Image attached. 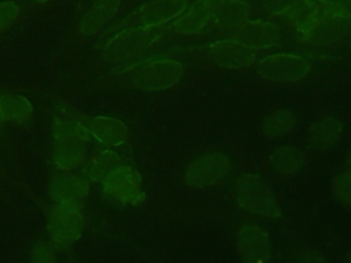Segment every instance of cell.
Wrapping results in <instances>:
<instances>
[{"instance_id":"6da1fadb","label":"cell","mask_w":351,"mask_h":263,"mask_svg":"<svg viewBox=\"0 0 351 263\" xmlns=\"http://www.w3.org/2000/svg\"><path fill=\"white\" fill-rule=\"evenodd\" d=\"M234 196L237 204L254 215L270 219L281 216V208L276 196L266 182L255 174H243L236 181Z\"/></svg>"},{"instance_id":"7a4b0ae2","label":"cell","mask_w":351,"mask_h":263,"mask_svg":"<svg viewBox=\"0 0 351 263\" xmlns=\"http://www.w3.org/2000/svg\"><path fill=\"white\" fill-rule=\"evenodd\" d=\"M162 33L163 26H129L107 41L103 58L108 63L128 60L152 45Z\"/></svg>"},{"instance_id":"3957f363","label":"cell","mask_w":351,"mask_h":263,"mask_svg":"<svg viewBox=\"0 0 351 263\" xmlns=\"http://www.w3.org/2000/svg\"><path fill=\"white\" fill-rule=\"evenodd\" d=\"M47 229L55 247L64 248L75 242L84 230L81 205L53 203L47 214Z\"/></svg>"},{"instance_id":"277c9868","label":"cell","mask_w":351,"mask_h":263,"mask_svg":"<svg viewBox=\"0 0 351 263\" xmlns=\"http://www.w3.org/2000/svg\"><path fill=\"white\" fill-rule=\"evenodd\" d=\"M182 75V64L174 59H149L132 74V84L143 90H163L178 84Z\"/></svg>"},{"instance_id":"5b68a950","label":"cell","mask_w":351,"mask_h":263,"mask_svg":"<svg viewBox=\"0 0 351 263\" xmlns=\"http://www.w3.org/2000/svg\"><path fill=\"white\" fill-rule=\"evenodd\" d=\"M107 197L119 204H138L144 200L143 182L138 171L129 164H119L101 181Z\"/></svg>"},{"instance_id":"8992f818","label":"cell","mask_w":351,"mask_h":263,"mask_svg":"<svg viewBox=\"0 0 351 263\" xmlns=\"http://www.w3.org/2000/svg\"><path fill=\"white\" fill-rule=\"evenodd\" d=\"M310 70L306 59L291 53L270 55L256 64V73L274 82H296L303 79Z\"/></svg>"},{"instance_id":"52a82bcc","label":"cell","mask_w":351,"mask_h":263,"mask_svg":"<svg viewBox=\"0 0 351 263\" xmlns=\"http://www.w3.org/2000/svg\"><path fill=\"white\" fill-rule=\"evenodd\" d=\"M230 160L221 152H210L193 159L185 171V182L192 188H207L219 182L229 171Z\"/></svg>"},{"instance_id":"ba28073f","label":"cell","mask_w":351,"mask_h":263,"mask_svg":"<svg viewBox=\"0 0 351 263\" xmlns=\"http://www.w3.org/2000/svg\"><path fill=\"white\" fill-rule=\"evenodd\" d=\"M226 38L234 40L248 48L262 49L274 47L280 41V30L266 21H245L233 27L223 29Z\"/></svg>"},{"instance_id":"9c48e42d","label":"cell","mask_w":351,"mask_h":263,"mask_svg":"<svg viewBox=\"0 0 351 263\" xmlns=\"http://www.w3.org/2000/svg\"><path fill=\"white\" fill-rule=\"evenodd\" d=\"M89 193V181L85 175L74 171H63L52 177L48 195L53 203L82 205Z\"/></svg>"},{"instance_id":"30bf717a","label":"cell","mask_w":351,"mask_h":263,"mask_svg":"<svg viewBox=\"0 0 351 263\" xmlns=\"http://www.w3.org/2000/svg\"><path fill=\"white\" fill-rule=\"evenodd\" d=\"M236 244L244 263H269L270 242L263 227L254 223L240 226L236 236Z\"/></svg>"},{"instance_id":"8fae6325","label":"cell","mask_w":351,"mask_h":263,"mask_svg":"<svg viewBox=\"0 0 351 263\" xmlns=\"http://www.w3.org/2000/svg\"><path fill=\"white\" fill-rule=\"evenodd\" d=\"M207 56L213 63L222 68L250 67L256 58V51L234 40L223 38L210 44L206 48Z\"/></svg>"},{"instance_id":"7c38bea8","label":"cell","mask_w":351,"mask_h":263,"mask_svg":"<svg viewBox=\"0 0 351 263\" xmlns=\"http://www.w3.org/2000/svg\"><path fill=\"white\" fill-rule=\"evenodd\" d=\"M188 7V0H151L130 16V26H163L177 19Z\"/></svg>"},{"instance_id":"4fadbf2b","label":"cell","mask_w":351,"mask_h":263,"mask_svg":"<svg viewBox=\"0 0 351 263\" xmlns=\"http://www.w3.org/2000/svg\"><path fill=\"white\" fill-rule=\"evenodd\" d=\"M78 119L86 126L89 134L95 137L100 144L107 147H117L126 142L129 130L126 125L111 116H85L78 115Z\"/></svg>"},{"instance_id":"5bb4252c","label":"cell","mask_w":351,"mask_h":263,"mask_svg":"<svg viewBox=\"0 0 351 263\" xmlns=\"http://www.w3.org/2000/svg\"><path fill=\"white\" fill-rule=\"evenodd\" d=\"M351 30V21L326 15L318 23H315L304 36L303 40L310 45H329L343 38Z\"/></svg>"},{"instance_id":"9a60e30c","label":"cell","mask_w":351,"mask_h":263,"mask_svg":"<svg viewBox=\"0 0 351 263\" xmlns=\"http://www.w3.org/2000/svg\"><path fill=\"white\" fill-rule=\"evenodd\" d=\"M326 15H329V12L321 0H299L284 14L288 23L302 36Z\"/></svg>"},{"instance_id":"2e32d148","label":"cell","mask_w":351,"mask_h":263,"mask_svg":"<svg viewBox=\"0 0 351 263\" xmlns=\"http://www.w3.org/2000/svg\"><path fill=\"white\" fill-rule=\"evenodd\" d=\"M215 1L217 0H196L174 19L171 25L173 30L180 34H195L202 30L211 18V10Z\"/></svg>"},{"instance_id":"e0dca14e","label":"cell","mask_w":351,"mask_h":263,"mask_svg":"<svg viewBox=\"0 0 351 263\" xmlns=\"http://www.w3.org/2000/svg\"><path fill=\"white\" fill-rule=\"evenodd\" d=\"M251 7L245 0H217L211 10L214 25L228 29L248 21Z\"/></svg>"},{"instance_id":"ac0fdd59","label":"cell","mask_w":351,"mask_h":263,"mask_svg":"<svg viewBox=\"0 0 351 263\" xmlns=\"http://www.w3.org/2000/svg\"><path fill=\"white\" fill-rule=\"evenodd\" d=\"M121 0H95L80 22V32L84 36L96 34L108 21L114 18Z\"/></svg>"},{"instance_id":"d6986e66","label":"cell","mask_w":351,"mask_h":263,"mask_svg":"<svg viewBox=\"0 0 351 263\" xmlns=\"http://www.w3.org/2000/svg\"><path fill=\"white\" fill-rule=\"evenodd\" d=\"M341 125L332 116H325L315 121L307 130V142L313 149L325 151L339 140Z\"/></svg>"},{"instance_id":"ffe728a7","label":"cell","mask_w":351,"mask_h":263,"mask_svg":"<svg viewBox=\"0 0 351 263\" xmlns=\"http://www.w3.org/2000/svg\"><path fill=\"white\" fill-rule=\"evenodd\" d=\"M33 115V105L27 97L16 93L0 95V122L23 125Z\"/></svg>"},{"instance_id":"44dd1931","label":"cell","mask_w":351,"mask_h":263,"mask_svg":"<svg viewBox=\"0 0 351 263\" xmlns=\"http://www.w3.org/2000/svg\"><path fill=\"white\" fill-rule=\"evenodd\" d=\"M86 159V142L55 141L52 160L62 171H73L84 164Z\"/></svg>"},{"instance_id":"7402d4cb","label":"cell","mask_w":351,"mask_h":263,"mask_svg":"<svg viewBox=\"0 0 351 263\" xmlns=\"http://www.w3.org/2000/svg\"><path fill=\"white\" fill-rule=\"evenodd\" d=\"M121 164L119 155L112 149H103L86 158L82 164V175L95 182H101L106 175Z\"/></svg>"},{"instance_id":"603a6c76","label":"cell","mask_w":351,"mask_h":263,"mask_svg":"<svg viewBox=\"0 0 351 263\" xmlns=\"http://www.w3.org/2000/svg\"><path fill=\"white\" fill-rule=\"evenodd\" d=\"M271 168L280 175H295L304 166L303 153L293 147H280L269 158Z\"/></svg>"},{"instance_id":"cb8c5ba5","label":"cell","mask_w":351,"mask_h":263,"mask_svg":"<svg viewBox=\"0 0 351 263\" xmlns=\"http://www.w3.org/2000/svg\"><path fill=\"white\" fill-rule=\"evenodd\" d=\"M73 118H55L52 122V137L55 141H80L88 142L90 134L86 126L78 119L77 114Z\"/></svg>"},{"instance_id":"d4e9b609","label":"cell","mask_w":351,"mask_h":263,"mask_svg":"<svg viewBox=\"0 0 351 263\" xmlns=\"http://www.w3.org/2000/svg\"><path fill=\"white\" fill-rule=\"evenodd\" d=\"M296 123L292 112L288 110H276L263 119V133L270 138H277L288 134Z\"/></svg>"},{"instance_id":"484cf974","label":"cell","mask_w":351,"mask_h":263,"mask_svg":"<svg viewBox=\"0 0 351 263\" xmlns=\"http://www.w3.org/2000/svg\"><path fill=\"white\" fill-rule=\"evenodd\" d=\"M332 192L339 203L351 208V170L347 168L333 178Z\"/></svg>"},{"instance_id":"4316f807","label":"cell","mask_w":351,"mask_h":263,"mask_svg":"<svg viewBox=\"0 0 351 263\" xmlns=\"http://www.w3.org/2000/svg\"><path fill=\"white\" fill-rule=\"evenodd\" d=\"M30 263H58L53 248L45 241H36L30 249Z\"/></svg>"},{"instance_id":"83f0119b","label":"cell","mask_w":351,"mask_h":263,"mask_svg":"<svg viewBox=\"0 0 351 263\" xmlns=\"http://www.w3.org/2000/svg\"><path fill=\"white\" fill-rule=\"evenodd\" d=\"M19 7L15 1H1L0 3V33L7 29L18 16Z\"/></svg>"},{"instance_id":"f1b7e54d","label":"cell","mask_w":351,"mask_h":263,"mask_svg":"<svg viewBox=\"0 0 351 263\" xmlns=\"http://www.w3.org/2000/svg\"><path fill=\"white\" fill-rule=\"evenodd\" d=\"M330 15L351 21V0H321Z\"/></svg>"},{"instance_id":"f546056e","label":"cell","mask_w":351,"mask_h":263,"mask_svg":"<svg viewBox=\"0 0 351 263\" xmlns=\"http://www.w3.org/2000/svg\"><path fill=\"white\" fill-rule=\"evenodd\" d=\"M299 0H263V5L267 12L273 15H284L289 11Z\"/></svg>"},{"instance_id":"4dcf8cb0","label":"cell","mask_w":351,"mask_h":263,"mask_svg":"<svg viewBox=\"0 0 351 263\" xmlns=\"http://www.w3.org/2000/svg\"><path fill=\"white\" fill-rule=\"evenodd\" d=\"M300 263H326V260L315 252H307L302 256Z\"/></svg>"},{"instance_id":"1f68e13d","label":"cell","mask_w":351,"mask_h":263,"mask_svg":"<svg viewBox=\"0 0 351 263\" xmlns=\"http://www.w3.org/2000/svg\"><path fill=\"white\" fill-rule=\"evenodd\" d=\"M347 168L351 170V152H350V156H348V159H347Z\"/></svg>"},{"instance_id":"d6a6232c","label":"cell","mask_w":351,"mask_h":263,"mask_svg":"<svg viewBox=\"0 0 351 263\" xmlns=\"http://www.w3.org/2000/svg\"><path fill=\"white\" fill-rule=\"evenodd\" d=\"M348 262H350V263H351V255H350V256H348Z\"/></svg>"}]
</instances>
